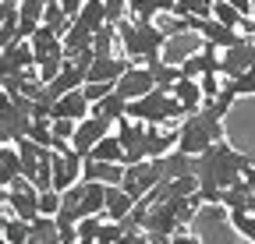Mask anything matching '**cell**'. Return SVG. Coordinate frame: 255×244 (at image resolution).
<instances>
[{
	"mask_svg": "<svg viewBox=\"0 0 255 244\" xmlns=\"http://www.w3.org/2000/svg\"><path fill=\"white\" fill-rule=\"evenodd\" d=\"M39 4H50V0H39Z\"/></svg>",
	"mask_w": 255,
	"mask_h": 244,
	"instance_id": "7dc6e473",
	"label": "cell"
},
{
	"mask_svg": "<svg viewBox=\"0 0 255 244\" xmlns=\"http://www.w3.org/2000/svg\"><path fill=\"white\" fill-rule=\"evenodd\" d=\"M121 173H124V163H100V160H89L82 156V180H96V184H121Z\"/></svg>",
	"mask_w": 255,
	"mask_h": 244,
	"instance_id": "4fadbf2b",
	"label": "cell"
},
{
	"mask_svg": "<svg viewBox=\"0 0 255 244\" xmlns=\"http://www.w3.org/2000/svg\"><path fill=\"white\" fill-rule=\"evenodd\" d=\"M195 32H199L209 46H216V50H227V46H234V43L241 39L238 28H227V25H220V21H213V18H199Z\"/></svg>",
	"mask_w": 255,
	"mask_h": 244,
	"instance_id": "5bb4252c",
	"label": "cell"
},
{
	"mask_svg": "<svg viewBox=\"0 0 255 244\" xmlns=\"http://www.w3.org/2000/svg\"><path fill=\"white\" fill-rule=\"evenodd\" d=\"M50 113H53V117H64V120H82V117L89 113V99L82 96V85L71 88V92H64V96H57L53 106H50ZM53 117H50V120H53Z\"/></svg>",
	"mask_w": 255,
	"mask_h": 244,
	"instance_id": "9a60e30c",
	"label": "cell"
},
{
	"mask_svg": "<svg viewBox=\"0 0 255 244\" xmlns=\"http://www.w3.org/2000/svg\"><path fill=\"white\" fill-rule=\"evenodd\" d=\"M82 180V156L71 149H64V152H53V160H50V188L53 191H68L71 184H78Z\"/></svg>",
	"mask_w": 255,
	"mask_h": 244,
	"instance_id": "9c48e42d",
	"label": "cell"
},
{
	"mask_svg": "<svg viewBox=\"0 0 255 244\" xmlns=\"http://www.w3.org/2000/svg\"><path fill=\"white\" fill-rule=\"evenodd\" d=\"M14 177H21V160H18L14 142H4V145H0V180L11 184Z\"/></svg>",
	"mask_w": 255,
	"mask_h": 244,
	"instance_id": "484cf974",
	"label": "cell"
},
{
	"mask_svg": "<svg viewBox=\"0 0 255 244\" xmlns=\"http://www.w3.org/2000/svg\"><path fill=\"white\" fill-rule=\"evenodd\" d=\"M124 106H128V99H121V96L114 92V88H110L107 96H100V99H96V103L89 106V113H92V117L110 120V124H117V120L124 117Z\"/></svg>",
	"mask_w": 255,
	"mask_h": 244,
	"instance_id": "cb8c5ba5",
	"label": "cell"
},
{
	"mask_svg": "<svg viewBox=\"0 0 255 244\" xmlns=\"http://www.w3.org/2000/svg\"><path fill=\"white\" fill-rule=\"evenodd\" d=\"M191 170H195V156H188V152H167L163 156V173L167 177H191Z\"/></svg>",
	"mask_w": 255,
	"mask_h": 244,
	"instance_id": "83f0119b",
	"label": "cell"
},
{
	"mask_svg": "<svg viewBox=\"0 0 255 244\" xmlns=\"http://www.w3.org/2000/svg\"><path fill=\"white\" fill-rule=\"evenodd\" d=\"M177 145V131H170L167 124H145V149L149 160H163L167 152H174Z\"/></svg>",
	"mask_w": 255,
	"mask_h": 244,
	"instance_id": "2e32d148",
	"label": "cell"
},
{
	"mask_svg": "<svg viewBox=\"0 0 255 244\" xmlns=\"http://www.w3.org/2000/svg\"><path fill=\"white\" fill-rule=\"evenodd\" d=\"M57 7L68 14V18H75V14H78V7H82V0H57Z\"/></svg>",
	"mask_w": 255,
	"mask_h": 244,
	"instance_id": "b9f144b4",
	"label": "cell"
},
{
	"mask_svg": "<svg viewBox=\"0 0 255 244\" xmlns=\"http://www.w3.org/2000/svg\"><path fill=\"white\" fill-rule=\"evenodd\" d=\"M131 205H135V198L114 184V188H107V198H103V216L114 220V223H124L128 212H131Z\"/></svg>",
	"mask_w": 255,
	"mask_h": 244,
	"instance_id": "44dd1931",
	"label": "cell"
},
{
	"mask_svg": "<svg viewBox=\"0 0 255 244\" xmlns=\"http://www.w3.org/2000/svg\"><path fill=\"white\" fill-rule=\"evenodd\" d=\"M103 14H107V25H117L128 18V0H103Z\"/></svg>",
	"mask_w": 255,
	"mask_h": 244,
	"instance_id": "74e56055",
	"label": "cell"
},
{
	"mask_svg": "<svg viewBox=\"0 0 255 244\" xmlns=\"http://www.w3.org/2000/svg\"><path fill=\"white\" fill-rule=\"evenodd\" d=\"M89 43H92V32L78 21V18H71V25H68V32L60 36V46H64V57H78L82 50H89Z\"/></svg>",
	"mask_w": 255,
	"mask_h": 244,
	"instance_id": "7402d4cb",
	"label": "cell"
},
{
	"mask_svg": "<svg viewBox=\"0 0 255 244\" xmlns=\"http://www.w3.org/2000/svg\"><path fill=\"white\" fill-rule=\"evenodd\" d=\"M28 46H32V60H36V64H43V60H53V57H64L60 39L50 32V28H43V25L28 36Z\"/></svg>",
	"mask_w": 255,
	"mask_h": 244,
	"instance_id": "e0dca14e",
	"label": "cell"
},
{
	"mask_svg": "<svg viewBox=\"0 0 255 244\" xmlns=\"http://www.w3.org/2000/svg\"><path fill=\"white\" fill-rule=\"evenodd\" d=\"M170 14H191V18H209L213 14V0H174V11Z\"/></svg>",
	"mask_w": 255,
	"mask_h": 244,
	"instance_id": "f546056e",
	"label": "cell"
},
{
	"mask_svg": "<svg viewBox=\"0 0 255 244\" xmlns=\"http://www.w3.org/2000/svg\"><path fill=\"white\" fill-rule=\"evenodd\" d=\"M128 18L131 21H156V7L149 0H128Z\"/></svg>",
	"mask_w": 255,
	"mask_h": 244,
	"instance_id": "d590c367",
	"label": "cell"
},
{
	"mask_svg": "<svg viewBox=\"0 0 255 244\" xmlns=\"http://www.w3.org/2000/svg\"><path fill=\"white\" fill-rule=\"evenodd\" d=\"M142 68H149L152 88H163V92H170V85L181 78V68L170 64V60H163V57H149V60H142Z\"/></svg>",
	"mask_w": 255,
	"mask_h": 244,
	"instance_id": "d6986e66",
	"label": "cell"
},
{
	"mask_svg": "<svg viewBox=\"0 0 255 244\" xmlns=\"http://www.w3.org/2000/svg\"><path fill=\"white\" fill-rule=\"evenodd\" d=\"M252 191H255V180H252Z\"/></svg>",
	"mask_w": 255,
	"mask_h": 244,
	"instance_id": "681fc988",
	"label": "cell"
},
{
	"mask_svg": "<svg viewBox=\"0 0 255 244\" xmlns=\"http://www.w3.org/2000/svg\"><path fill=\"white\" fill-rule=\"evenodd\" d=\"M39 25H43V28H50V32L60 39L64 32H68L71 18H68V14H64V11L57 7V0H50V4H43V18H39Z\"/></svg>",
	"mask_w": 255,
	"mask_h": 244,
	"instance_id": "4316f807",
	"label": "cell"
},
{
	"mask_svg": "<svg viewBox=\"0 0 255 244\" xmlns=\"http://www.w3.org/2000/svg\"><path fill=\"white\" fill-rule=\"evenodd\" d=\"M0 237H4L7 244H28V223L7 216V220H4V234H0Z\"/></svg>",
	"mask_w": 255,
	"mask_h": 244,
	"instance_id": "1f68e13d",
	"label": "cell"
},
{
	"mask_svg": "<svg viewBox=\"0 0 255 244\" xmlns=\"http://www.w3.org/2000/svg\"><path fill=\"white\" fill-rule=\"evenodd\" d=\"M36 195H39V188L32 184V180H25V177H14L11 184H7V212L14 220H36L39 212H36Z\"/></svg>",
	"mask_w": 255,
	"mask_h": 244,
	"instance_id": "52a82bcc",
	"label": "cell"
},
{
	"mask_svg": "<svg viewBox=\"0 0 255 244\" xmlns=\"http://www.w3.org/2000/svg\"><path fill=\"white\" fill-rule=\"evenodd\" d=\"M89 32H96L100 25H107V14H103V0H82V7H78V14H75Z\"/></svg>",
	"mask_w": 255,
	"mask_h": 244,
	"instance_id": "f1b7e54d",
	"label": "cell"
},
{
	"mask_svg": "<svg viewBox=\"0 0 255 244\" xmlns=\"http://www.w3.org/2000/svg\"><path fill=\"white\" fill-rule=\"evenodd\" d=\"M167 244H202L195 234H184V230H174L170 237H167Z\"/></svg>",
	"mask_w": 255,
	"mask_h": 244,
	"instance_id": "60d3db41",
	"label": "cell"
},
{
	"mask_svg": "<svg viewBox=\"0 0 255 244\" xmlns=\"http://www.w3.org/2000/svg\"><path fill=\"white\" fill-rule=\"evenodd\" d=\"M89 50H92V57H121V36H117V25H100V28H96Z\"/></svg>",
	"mask_w": 255,
	"mask_h": 244,
	"instance_id": "ffe728a7",
	"label": "cell"
},
{
	"mask_svg": "<svg viewBox=\"0 0 255 244\" xmlns=\"http://www.w3.org/2000/svg\"><path fill=\"white\" fill-rule=\"evenodd\" d=\"M231 88H234V96L241 99V96H255V71L248 68V71H241L238 78H223Z\"/></svg>",
	"mask_w": 255,
	"mask_h": 244,
	"instance_id": "e575fe53",
	"label": "cell"
},
{
	"mask_svg": "<svg viewBox=\"0 0 255 244\" xmlns=\"http://www.w3.org/2000/svg\"><path fill=\"white\" fill-rule=\"evenodd\" d=\"M227 4L234 11H241V14H252V0H227Z\"/></svg>",
	"mask_w": 255,
	"mask_h": 244,
	"instance_id": "ee69618b",
	"label": "cell"
},
{
	"mask_svg": "<svg viewBox=\"0 0 255 244\" xmlns=\"http://www.w3.org/2000/svg\"><path fill=\"white\" fill-rule=\"evenodd\" d=\"M149 4L156 7V14H170L174 11V0H149Z\"/></svg>",
	"mask_w": 255,
	"mask_h": 244,
	"instance_id": "7bdbcfd3",
	"label": "cell"
},
{
	"mask_svg": "<svg viewBox=\"0 0 255 244\" xmlns=\"http://www.w3.org/2000/svg\"><path fill=\"white\" fill-rule=\"evenodd\" d=\"M57 209H60V191L43 188L36 195V212H39V216H57Z\"/></svg>",
	"mask_w": 255,
	"mask_h": 244,
	"instance_id": "836d02e7",
	"label": "cell"
},
{
	"mask_svg": "<svg viewBox=\"0 0 255 244\" xmlns=\"http://www.w3.org/2000/svg\"><path fill=\"white\" fill-rule=\"evenodd\" d=\"M0 244H7V241H4V237H0Z\"/></svg>",
	"mask_w": 255,
	"mask_h": 244,
	"instance_id": "c3c4849f",
	"label": "cell"
},
{
	"mask_svg": "<svg viewBox=\"0 0 255 244\" xmlns=\"http://www.w3.org/2000/svg\"><path fill=\"white\" fill-rule=\"evenodd\" d=\"M213 21H220V25H227V28H238L241 25V11H234L231 4H227V0H213V14H209Z\"/></svg>",
	"mask_w": 255,
	"mask_h": 244,
	"instance_id": "4dcf8cb0",
	"label": "cell"
},
{
	"mask_svg": "<svg viewBox=\"0 0 255 244\" xmlns=\"http://www.w3.org/2000/svg\"><path fill=\"white\" fill-rule=\"evenodd\" d=\"M117 36H121V57H128L131 64H142L149 57H159L167 46V36L156 21H131L124 18L117 21Z\"/></svg>",
	"mask_w": 255,
	"mask_h": 244,
	"instance_id": "6da1fadb",
	"label": "cell"
},
{
	"mask_svg": "<svg viewBox=\"0 0 255 244\" xmlns=\"http://www.w3.org/2000/svg\"><path fill=\"white\" fill-rule=\"evenodd\" d=\"M4 4H18V0H4Z\"/></svg>",
	"mask_w": 255,
	"mask_h": 244,
	"instance_id": "bcb514c9",
	"label": "cell"
},
{
	"mask_svg": "<svg viewBox=\"0 0 255 244\" xmlns=\"http://www.w3.org/2000/svg\"><path fill=\"white\" fill-rule=\"evenodd\" d=\"M4 202H7V184L0 180V205H4Z\"/></svg>",
	"mask_w": 255,
	"mask_h": 244,
	"instance_id": "f6af8a7d",
	"label": "cell"
},
{
	"mask_svg": "<svg viewBox=\"0 0 255 244\" xmlns=\"http://www.w3.org/2000/svg\"><path fill=\"white\" fill-rule=\"evenodd\" d=\"M114 135L124 149V160L121 163H142L149 160V149H145V124L142 120H131V117H121L114 124Z\"/></svg>",
	"mask_w": 255,
	"mask_h": 244,
	"instance_id": "8992f818",
	"label": "cell"
},
{
	"mask_svg": "<svg viewBox=\"0 0 255 244\" xmlns=\"http://www.w3.org/2000/svg\"><path fill=\"white\" fill-rule=\"evenodd\" d=\"M89 160H100V163H121V160H124V149H121L117 135H114V131L103 135L100 142L89 149Z\"/></svg>",
	"mask_w": 255,
	"mask_h": 244,
	"instance_id": "d4e9b609",
	"label": "cell"
},
{
	"mask_svg": "<svg viewBox=\"0 0 255 244\" xmlns=\"http://www.w3.org/2000/svg\"><path fill=\"white\" fill-rule=\"evenodd\" d=\"M220 85H223V78H220V75H199V88H202V99L216 96V92H220Z\"/></svg>",
	"mask_w": 255,
	"mask_h": 244,
	"instance_id": "ab89813d",
	"label": "cell"
},
{
	"mask_svg": "<svg viewBox=\"0 0 255 244\" xmlns=\"http://www.w3.org/2000/svg\"><path fill=\"white\" fill-rule=\"evenodd\" d=\"M110 131H114V124H110V120L85 113L82 120H75V131H71L68 145H71V152H78V156H89V149H92L96 142H100L103 135H110Z\"/></svg>",
	"mask_w": 255,
	"mask_h": 244,
	"instance_id": "ba28073f",
	"label": "cell"
},
{
	"mask_svg": "<svg viewBox=\"0 0 255 244\" xmlns=\"http://www.w3.org/2000/svg\"><path fill=\"white\" fill-rule=\"evenodd\" d=\"M163 160H142V163H124V173H121V191H128L135 202L142 195H149L159 180H163Z\"/></svg>",
	"mask_w": 255,
	"mask_h": 244,
	"instance_id": "277c9868",
	"label": "cell"
},
{
	"mask_svg": "<svg viewBox=\"0 0 255 244\" xmlns=\"http://www.w3.org/2000/svg\"><path fill=\"white\" fill-rule=\"evenodd\" d=\"M213 142H223V120L213 117L209 110H195L184 117V124L177 128V152H188V156H199L202 149H209Z\"/></svg>",
	"mask_w": 255,
	"mask_h": 244,
	"instance_id": "7a4b0ae2",
	"label": "cell"
},
{
	"mask_svg": "<svg viewBox=\"0 0 255 244\" xmlns=\"http://www.w3.org/2000/svg\"><path fill=\"white\" fill-rule=\"evenodd\" d=\"M124 117L142 120V124H170V120L184 117V110L177 106V99H174L170 92H163V88H149L145 96H138V99H128Z\"/></svg>",
	"mask_w": 255,
	"mask_h": 244,
	"instance_id": "3957f363",
	"label": "cell"
},
{
	"mask_svg": "<svg viewBox=\"0 0 255 244\" xmlns=\"http://www.w3.org/2000/svg\"><path fill=\"white\" fill-rule=\"evenodd\" d=\"M252 60H255V43L241 36L234 46L223 50V57H220V78H238L241 71L252 68Z\"/></svg>",
	"mask_w": 255,
	"mask_h": 244,
	"instance_id": "30bf717a",
	"label": "cell"
},
{
	"mask_svg": "<svg viewBox=\"0 0 255 244\" xmlns=\"http://www.w3.org/2000/svg\"><path fill=\"white\" fill-rule=\"evenodd\" d=\"M152 88V75H149V68H142V64H128L124 68V75L114 81V92L121 96V99H138V96H145Z\"/></svg>",
	"mask_w": 255,
	"mask_h": 244,
	"instance_id": "8fae6325",
	"label": "cell"
},
{
	"mask_svg": "<svg viewBox=\"0 0 255 244\" xmlns=\"http://www.w3.org/2000/svg\"><path fill=\"white\" fill-rule=\"evenodd\" d=\"M103 198H107V184H96V180H82L78 212H82V216H100V212H103Z\"/></svg>",
	"mask_w": 255,
	"mask_h": 244,
	"instance_id": "603a6c76",
	"label": "cell"
},
{
	"mask_svg": "<svg viewBox=\"0 0 255 244\" xmlns=\"http://www.w3.org/2000/svg\"><path fill=\"white\" fill-rule=\"evenodd\" d=\"M100 223H103V212H100V216H82V220H75V234H78L82 241H96Z\"/></svg>",
	"mask_w": 255,
	"mask_h": 244,
	"instance_id": "8d00e7d4",
	"label": "cell"
},
{
	"mask_svg": "<svg viewBox=\"0 0 255 244\" xmlns=\"http://www.w3.org/2000/svg\"><path fill=\"white\" fill-rule=\"evenodd\" d=\"M71 131H75V120H64V117H53V120H50V135H53L57 142H68Z\"/></svg>",
	"mask_w": 255,
	"mask_h": 244,
	"instance_id": "f35d334b",
	"label": "cell"
},
{
	"mask_svg": "<svg viewBox=\"0 0 255 244\" xmlns=\"http://www.w3.org/2000/svg\"><path fill=\"white\" fill-rule=\"evenodd\" d=\"M170 96L177 99V106L184 110V117L188 113H195L199 106H202V88H199V78H177L174 85H170Z\"/></svg>",
	"mask_w": 255,
	"mask_h": 244,
	"instance_id": "ac0fdd59",
	"label": "cell"
},
{
	"mask_svg": "<svg viewBox=\"0 0 255 244\" xmlns=\"http://www.w3.org/2000/svg\"><path fill=\"white\" fill-rule=\"evenodd\" d=\"M14 149H18V160H21V177L32 180L39 191L50 188V160H53V149H43V145L28 142V138H18Z\"/></svg>",
	"mask_w": 255,
	"mask_h": 244,
	"instance_id": "5b68a950",
	"label": "cell"
},
{
	"mask_svg": "<svg viewBox=\"0 0 255 244\" xmlns=\"http://www.w3.org/2000/svg\"><path fill=\"white\" fill-rule=\"evenodd\" d=\"M231 227H234L248 244H255V212H231Z\"/></svg>",
	"mask_w": 255,
	"mask_h": 244,
	"instance_id": "d6a6232c",
	"label": "cell"
},
{
	"mask_svg": "<svg viewBox=\"0 0 255 244\" xmlns=\"http://www.w3.org/2000/svg\"><path fill=\"white\" fill-rule=\"evenodd\" d=\"M128 64H131L128 57H92V64L85 68V81H110L114 85Z\"/></svg>",
	"mask_w": 255,
	"mask_h": 244,
	"instance_id": "7c38bea8",
	"label": "cell"
}]
</instances>
